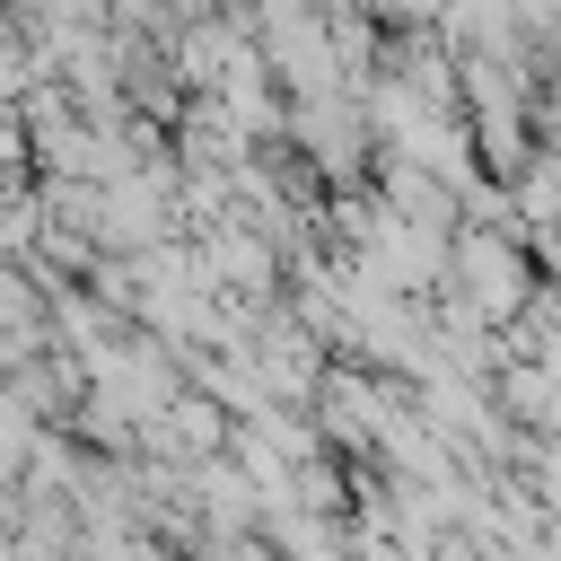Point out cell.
Masks as SVG:
<instances>
[{
  "mask_svg": "<svg viewBox=\"0 0 561 561\" xmlns=\"http://www.w3.org/2000/svg\"><path fill=\"white\" fill-rule=\"evenodd\" d=\"M175 26H202V18H228V0H167Z\"/></svg>",
  "mask_w": 561,
  "mask_h": 561,
  "instance_id": "cell-2",
  "label": "cell"
},
{
  "mask_svg": "<svg viewBox=\"0 0 561 561\" xmlns=\"http://www.w3.org/2000/svg\"><path fill=\"white\" fill-rule=\"evenodd\" d=\"M263 61H272V70H280L298 96H333V88H342V53H333V26H324V9L263 26Z\"/></svg>",
  "mask_w": 561,
  "mask_h": 561,
  "instance_id": "cell-1",
  "label": "cell"
}]
</instances>
